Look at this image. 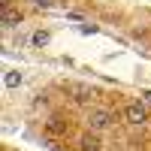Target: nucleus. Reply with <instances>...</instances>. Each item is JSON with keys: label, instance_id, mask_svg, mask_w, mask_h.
Wrapping results in <instances>:
<instances>
[{"label": "nucleus", "instance_id": "nucleus-1", "mask_svg": "<svg viewBox=\"0 0 151 151\" xmlns=\"http://www.w3.org/2000/svg\"><path fill=\"white\" fill-rule=\"evenodd\" d=\"M85 124H88V130L103 133V130H109V127H115V112H112V109H103V106H94L91 112H88Z\"/></svg>", "mask_w": 151, "mask_h": 151}, {"label": "nucleus", "instance_id": "nucleus-3", "mask_svg": "<svg viewBox=\"0 0 151 151\" xmlns=\"http://www.w3.org/2000/svg\"><path fill=\"white\" fill-rule=\"evenodd\" d=\"M124 121L133 124V127H142V124L148 121V106L139 103V100H133V103L124 106Z\"/></svg>", "mask_w": 151, "mask_h": 151}, {"label": "nucleus", "instance_id": "nucleus-7", "mask_svg": "<svg viewBox=\"0 0 151 151\" xmlns=\"http://www.w3.org/2000/svg\"><path fill=\"white\" fill-rule=\"evenodd\" d=\"M3 82H6V88H18L21 85V73L18 70H6V79Z\"/></svg>", "mask_w": 151, "mask_h": 151}, {"label": "nucleus", "instance_id": "nucleus-4", "mask_svg": "<svg viewBox=\"0 0 151 151\" xmlns=\"http://www.w3.org/2000/svg\"><path fill=\"white\" fill-rule=\"evenodd\" d=\"M79 151H103V139H100V133H97V130L82 133V139H79Z\"/></svg>", "mask_w": 151, "mask_h": 151}, {"label": "nucleus", "instance_id": "nucleus-6", "mask_svg": "<svg viewBox=\"0 0 151 151\" xmlns=\"http://www.w3.org/2000/svg\"><path fill=\"white\" fill-rule=\"evenodd\" d=\"M73 94H76L73 100H76V103H82V106H85V103H91V97H94V91H91V88H85V85L73 88Z\"/></svg>", "mask_w": 151, "mask_h": 151}, {"label": "nucleus", "instance_id": "nucleus-10", "mask_svg": "<svg viewBox=\"0 0 151 151\" xmlns=\"http://www.w3.org/2000/svg\"><path fill=\"white\" fill-rule=\"evenodd\" d=\"M142 97H145V103H151V91H145V94H142Z\"/></svg>", "mask_w": 151, "mask_h": 151}, {"label": "nucleus", "instance_id": "nucleus-2", "mask_svg": "<svg viewBox=\"0 0 151 151\" xmlns=\"http://www.w3.org/2000/svg\"><path fill=\"white\" fill-rule=\"evenodd\" d=\"M70 127H73V121L64 115V112H52V115L45 118V133L55 136V139H58V136H67Z\"/></svg>", "mask_w": 151, "mask_h": 151}, {"label": "nucleus", "instance_id": "nucleus-5", "mask_svg": "<svg viewBox=\"0 0 151 151\" xmlns=\"http://www.w3.org/2000/svg\"><path fill=\"white\" fill-rule=\"evenodd\" d=\"M3 24H6V27H18V24H21V12L18 9H3Z\"/></svg>", "mask_w": 151, "mask_h": 151}, {"label": "nucleus", "instance_id": "nucleus-9", "mask_svg": "<svg viewBox=\"0 0 151 151\" xmlns=\"http://www.w3.org/2000/svg\"><path fill=\"white\" fill-rule=\"evenodd\" d=\"M30 3H33V6H42V9H48V6L55 3V0H30Z\"/></svg>", "mask_w": 151, "mask_h": 151}, {"label": "nucleus", "instance_id": "nucleus-8", "mask_svg": "<svg viewBox=\"0 0 151 151\" xmlns=\"http://www.w3.org/2000/svg\"><path fill=\"white\" fill-rule=\"evenodd\" d=\"M30 42H33V45H36V48H42V45H45V42H48V33H45V30H36V33H33V36H30Z\"/></svg>", "mask_w": 151, "mask_h": 151}]
</instances>
